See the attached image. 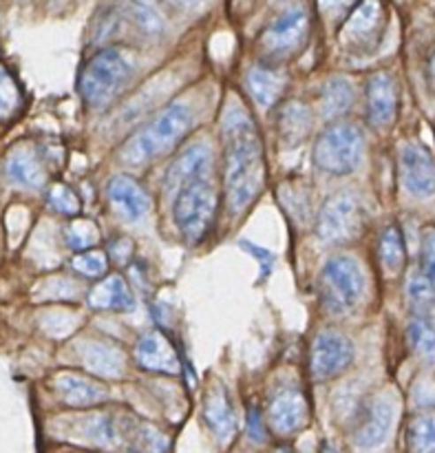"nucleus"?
<instances>
[{
  "mask_svg": "<svg viewBox=\"0 0 435 453\" xmlns=\"http://www.w3.org/2000/svg\"><path fill=\"white\" fill-rule=\"evenodd\" d=\"M376 22H378V3L370 0V3H365L356 13H354L352 20H349L347 25V31L349 34L365 35L374 29Z\"/></svg>",
  "mask_w": 435,
  "mask_h": 453,
  "instance_id": "33",
  "label": "nucleus"
},
{
  "mask_svg": "<svg viewBox=\"0 0 435 453\" xmlns=\"http://www.w3.org/2000/svg\"><path fill=\"white\" fill-rule=\"evenodd\" d=\"M283 135L292 140H301L309 128V111L301 104H290L281 113Z\"/></svg>",
  "mask_w": 435,
  "mask_h": 453,
  "instance_id": "30",
  "label": "nucleus"
},
{
  "mask_svg": "<svg viewBox=\"0 0 435 453\" xmlns=\"http://www.w3.org/2000/svg\"><path fill=\"white\" fill-rule=\"evenodd\" d=\"M212 173V149L206 142H197V144L188 146L175 162L168 166L166 175H164V190L175 197L179 188L186 184L197 180H210Z\"/></svg>",
  "mask_w": 435,
  "mask_h": 453,
  "instance_id": "12",
  "label": "nucleus"
},
{
  "mask_svg": "<svg viewBox=\"0 0 435 453\" xmlns=\"http://www.w3.org/2000/svg\"><path fill=\"white\" fill-rule=\"evenodd\" d=\"M431 78H433V82H435V53H433V58H431Z\"/></svg>",
  "mask_w": 435,
  "mask_h": 453,
  "instance_id": "38",
  "label": "nucleus"
},
{
  "mask_svg": "<svg viewBox=\"0 0 435 453\" xmlns=\"http://www.w3.org/2000/svg\"><path fill=\"white\" fill-rule=\"evenodd\" d=\"M380 261H383L385 270L392 274L401 273L405 265V242L396 226H389L380 239Z\"/></svg>",
  "mask_w": 435,
  "mask_h": 453,
  "instance_id": "26",
  "label": "nucleus"
},
{
  "mask_svg": "<svg viewBox=\"0 0 435 453\" xmlns=\"http://www.w3.org/2000/svg\"><path fill=\"white\" fill-rule=\"evenodd\" d=\"M88 305L93 310H104V312H128L135 308V299H133L128 283L119 274H113V277L102 279L93 288L88 295Z\"/></svg>",
  "mask_w": 435,
  "mask_h": 453,
  "instance_id": "19",
  "label": "nucleus"
},
{
  "mask_svg": "<svg viewBox=\"0 0 435 453\" xmlns=\"http://www.w3.org/2000/svg\"><path fill=\"white\" fill-rule=\"evenodd\" d=\"M396 84H393L392 75L376 73L374 78L367 82V113H370V122L376 128H387L396 118Z\"/></svg>",
  "mask_w": 435,
  "mask_h": 453,
  "instance_id": "15",
  "label": "nucleus"
},
{
  "mask_svg": "<svg viewBox=\"0 0 435 453\" xmlns=\"http://www.w3.org/2000/svg\"><path fill=\"white\" fill-rule=\"evenodd\" d=\"M106 255L100 250H87V252H80L78 257L73 259V268L78 270L80 274L84 277H91L97 279L106 273Z\"/></svg>",
  "mask_w": 435,
  "mask_h": 453,
  "instance_id": "32",
  "label": "nucleus"
},
{
  "mask_svg": "<svg viewBox=\"0 0 435 453\" xmlns=\"http://www.w3.org/2000/svg\"><path fill=\"white\" fill-rule=\"evenodd\" d=\"M225 195L233 215L246 211L263 188V149L248 111L230 104L224 115Z\"/></svg>",
  "mask_w": 435,
  "mask_h": 453,
  "instance_id": "1",
  "label": "nucleus"
},
{
  "mask_svg": "<svg viewBox=\"0 0 435 453\" xmlns=\"http://www.w3.org/2000/svg\"><path fill=\"white\" fill-rule=\"evenodd\" d=\"M195 124L193 104L184 100L172 102L171 106L155 115L149 124L133 133L124 146L119 149V162L126 166H146L155 159L164 157L177 146V142L184 140Z\"/></svg>",
  "mask_w": 435,
  "mask_h": 453,
  "instance_id": "2",
  "label": "nucleus"
},
{
  "mask_svg": "<svg viewBox=\"0 0 435 453\" xmlns=\"http://www.w3.org/2000/svg\"><path fill=\"white\" fill-rule=\"evenodd\" d=\"M57 396L71 407H95L109 398V389L102 388L95 380L80 374H60L56 379Z\"/></svg>",
  "mask_w": 435,
  "mask_h": 453,
  "instance_id": "18",
  "label": "nucleus"
},
{
  "mask_svg": "<svg viewBox=\"0 0 435 453\" xmlns=\"http://www.w3.org/2000/svg\"><path fill=\"white\" fill-rule=\"evenodd\" d=\"M321 303L334 317H347L358 308L365 295V274L352 257H334L327 261L318 279Z\"/></svg>",
  "mask_w": 435,
  "mask_h": 453,
  "instance_id": "4",
  "label": "nucleus"
},
{
  "mask_svg": "<svg viewBox=\"0 0 435 453\" xmlns=\"http://www.w3.org/2000/svg\"><path fill=\"white\" fill-rule=\"evenodd\" d=\"M354 104V87L347 78H332L323 87L321 113L323 118L336 119L347 113Z\"/></svg>",
  "mask_w": 435,
  "mask_h": 453,
  "instance_id": "23",
  "label": "nucleus"
},
{
  "mask_svg": "<svg viewBox=\"0 0 435 453\" xmlns=\"http://www.w3.org/2000/svg\"><path fill=\"white\" fill-rule=\"evenodd\" d=\"M100 242V233H97L95 224L88 219H78L66 228V243L71 250H87V248L95 246Z\"/></svg>",
  "mask_w": 435,
  "mask_h": 453,
  "instance_id": "29",
  "label": "nucleus"
},
{
  "mask_svg": "<svg viewBox=\"0 0 435 453\" xmlns=\"http://www.w3.org/2000/svg\"><path fill=\"white\" fill-rule=\"evenodd\" d=\"M401 175L411 197L429 199L435 195V162L424 146L411 142L402 146Z\"/></svg>",
  "mask_w": 435,
  "mask_h": 453,
  "instance_id": "11",
  "label": "nucleus"
},
{
  "mask_svg": "<svg viewBox=\"0 0 435 453\" xmlns=\"http://www.w3.org/2000/svg\"><path fill=\"white\" fill-rule=\"evenodd\" d=\"M248 91H250L252 100L261 106V109H268L274 102L279 100L283 91V78L279 71L274 69H263V66H255V69L248 71Z\"/></svg>",
  "mask_w": 435,
  "mask_h": 453,
  "instance_id": "22",
  "label": "nucleus"
},
{
  "mask_svg": "<svg viewBox=\"0 0 435 453\" xmlns=\"http://www.w3.org/2000/svg\"><path fill=\"white\" fill-rule=\"evenodd\" d=\"M407 295H409L411 305L418 314H427L435 305V286L424 273H416L411 277L409 286H407Z\"/></svg>",
  "mask_w": 435,
  "mask_h": 453,
  "instance_id": "28",
  "label": "nucleus"
},
{
  "mask_svg": "<svg viewBox=\"0 0 435 453\" xmlns=\"http://www.w3.org/2000/svg\"><path fill=\"white\" fill-rule=\"evenodd\" d=\"M409 343L418 358L427 365H435V330L427 319L418 317L409 323Z\"/></svg>",
  "mask_w": 435,
  "mask_h": 453,
  "instance_id": "25",
  "label": "nucleus"
},
{
  "mask_svg": "<svg viewBox=\"0 0 435 453\" xmlns=\"http://www.w3.org/2000/svg\"><path fill=\"white\" fill-rule=\"evenodd\" d=\"M18 102H20V93H18L16 82L9 71L0 65V119L9 118L16 111Z\"/></svg>",
  "mask_w": 435,
  "mask_h": 453,
  "instance_id": "31",
  "label": "nucleus"
},
{
  "mask_svg": "<svg viewBox=\"0 0 435 453\" xmlns=\"http://www.w3.org/2000/svg\"><path fill=\"white\" fill-rule=\"evenodd\" d=\"M203 420L210 427V432L215 434L217 441L221 442L230 441V436L237 429V416H234L233 405H230V398L219 385L212 388L210 394H208L206 405H203Z\"/></svg>",
  "mask_w": 435,
  "mask_h": 453,
  "instance_id": "20",
  "label": "nucleus"
},
{
  "mask_svg": "<svg viewBox=\"0 0 435 453\" xmlns=\"http://www.w3.org/2000/svg\"><path fill=\"white\" fill-rule=\"evenodd\" d=\"M135 75V60L119 47L97 51L80 75V96L91 109L109 106Z\"/></svg>",
  "mask_w": 435,
  "mask_h": 453,
  "instance_id": "3",
  "label": "nucleus"
},
{
  "mask_svg": "<svg viewBox=\"0 0 435 453\" xmlns=\"http://www.w3.org/2000/svg\"><path fill=\"white\" fill-rule=\"evenodd\" d=\"M82 363L88 372L102 379H122L126 358L118 345L109 341H88L82 345Z\"/></svg>",
  "mask_w": 435,
  "mask_h": 453,
  "instance_id": "17",
  "label": "nucleus"
},
{
  "mask_svg": "<svg viewBox=\"0 0 435 453\" xmlns=\"http://www.w3.org/2000/svg\"><path fill=\"white\" fill-rule=\"evenodd\" d=\"M49 206L62 215H78L80 199L69 186H53L51 193H49Z\"/></svg>",
  "mask_w": 435,
  "mask_h": 453,
  "instance_id": "34",
  "label": "nucleus"
},
{
  "mask_svg": "<svg viewBox=\"0 0 435 453\" xmlns=\"http://www.w3.org/2000/svg\"><path fill=\"white\" fill-rule=\"evenodd\" d=\"M309 407L299 389H283L270 401L268 423L279 436H292L308 425Z\"/></svg>",
  "mask_w": 435,
  "mask_h": 453,
  "instance_id": "13",
  "label": "nucleus"
},
{
  "mask_svg": "<svg viewBox=\"0 0 435 453\" xmlns=\"http://www.w3.org/2000/svg\"><path fill=\"white\" fill-rule=\"evenodd\" d=\"M365 221L361 202L352 193H339L323 206L318 215L317 234L327 246H339V243H349L358 237Z\"/></svg>",
  "mask_w": 435,
  "mask_h": 453,
  "instance_id": "7",
  "label": "nucleus"
},
{
  "mask_svg": "<svg viewBox=\"0 0 435 453\" xmlns=\"http://www.w3.org/2000/svg\"><path fill=\"white\" fill-rule=\"evenodd\" d=\"M248 436H250V441L255 442H265V429H263V420H261L259 411L256 410H250V414H248Z\"/></svg>",
  "mask_w": 435,
  "mask_h": 453,
  "instance_id": "36",
  "label": "nucleus"
},
{
  "mask_svg": "<svg viewBox=\"0 0 435 453\" xmlns=\"http://www.w3.org/2000/svg\"><path fill=\"white\" fill-rule=\"evenodd\" d=\"M354 361V343L340 332H321L312 345V376L330 380L343 374Z\"/></svg>",
  "mask_w": 435,
  "mask_h": 453,
  "instance_id": "9",
  "label": "nucleus"
},
{
  "mask_svg": "<svg viewBox=\"0 0 435 453\" xmlns=\"http://www.w3.org/2000/svg\"><path fill=\"white\" fill-rule=\"evenodd\" d=\"M423 273L435 286V228H429L423 237Z\"/></svg>",
  "mask_w": 435,
  "mask_h": 453,
  "instance_id": "35",
  "label": "nucleus"
},
{
  "mask_svg": "<svg viewBox=\"0 0 435 453\" xmlns=\"http://www.w3.org/2000/svg\"><path fill=\"white\" fill-rule=\"evenodd\" d=\"M407 441L414 453H435V416L424 414L411 420Z\"/></svg>",
  "mask_w": 435,
  "mask_h": 453,
  "instance_id": "27",
  "label": "nucleus"
},
{
  "mask_svg": "<svg viewBox=\"0 0 435 453\" xmlns=\"http://www.w3.org/2000/svg\"><path fill=\"white\" fill-rule=\"evenodd\" d=\"M393 418H396V407L389 398L378 396L362 410L358 427L354 432V442L361 451H376L387 442L392 434Z\"/></svg>",
  "mask_w": 435,
  "mask_h": 453,
  "instance_id": "10",
  "label": "nucleus"
},
{
  "mask_svg": "<svg viewBox=\"0 0 435 453\" xmlns=\"http://www.w3.org/2000/svg\"><path fill=\"white\" fill-rule=\"evenodd\" d=\"M217 215V193L210 180H197L175 193L172 217L188 242H202Z\"/></svg>",
  "mask_w": 435,
  "mask_h": 453,
  "instance_id": "6",
  "label": "nucleus"
},
{
  "mask_svg": "<svg viewBox=\"0 0 435 453\" xmlns=\"http://www.w3.org/2000/svg\"><path fill=\"white\" fill-rule=\"evenodd\" d=\"M365 155V137L354 124H334L318 135L314 144V162L330 175H349L356 171Z\"/></svg>",
  "mask_w": 435,
  "mask_h": 453,
  "instance_id": "5",
  "label": "nucleus"
},
{
  "mask_svg": "<svg viewBox=\"0 0 435 453\" xmlns=\"http://www.w3.org/2000/svg\"><path fill=\"white\" fill-rule=\"evenodd\" d=\"M137 363L149 372H159V374H177L179 372V358L175 349L168 343L166 336L159 332H149L137 341L135 348Z\"/></svg>",
  "mask_w": 435,
  "mask_h": 453,
  "instance_id": "16",
  "label": "nucleus"
},
{
  "mask_svg": "<svg viewBox=\"0 0 435 453\" xmlns=\"http://www.w3.org/2000/svg\"><path fill=\"white\" fill-rule=\"evenodd\" d=\"M4 171H7L9 180L16 186H22V188H40L47 180V173H44L40 159L27 149L11 150L7 164H4Z\"/></svg>",
  "mask_w": 435,
  "mask_h": 453,
  "instance_id": "21",
  "label": "nucleus"
},
{
  "mask_svg": "<svg viewBox=\"0 0 435 453\" xmlns=\"http://www.w3.org/2000/svg\"><path fill=\"white\" fill-rule=\"evenodd\" d=\"M177 4H184V7H197V4L206 3V0H175Z\"/></svg>",
  "mask_w": 435,
  "mask_h": 453,
  "instance_id": "37",
  "label": "nucleus"
},
{
  "mask_svg": "<svg viewBox=\"0 0 435 453\" xmlns=\"http://www.w3.org/2000/svg\"><path fill=\"white\" fill-rule=\"evenodd\" d=\"M274 453H294V451H290V449H277Z\"/></svg>",
  "mask_w": 435,
  "mask_h": 453,
  "instance_id": "39",
  "label": "nucleus"
},
{
  "mask_svg": "<svg viewBox=\"0 0 435 453\" xmlns=\"http://www.w3.org/2000/svg\"><path fill=\"white\" fill-rule=\"evenodd\" d=\"M109 199L126 221L144 219L150 211V197L131 175H115L109 181Z\"/></svg>",
  "mask_w": 435,
  "mask_h": 453,
  "instance_id": "14",
  "label": "nucleus"
},
{
  "mask_svg": "<svg viewBox=\"0 0 435 453\" xmlns=\"http://www.w3.org/2000/svg\"><path fill=\"white\" fill-rule=\"evenodd\" d=\"M124 13H126V20H131V25L137 29V34H141L144 38H159L166 29L164 18L149 0H128Z\"/></svg>",
  "mask_w": 435,
  "mask_h": 453,
  "instance_id": "24",
  "label": "nucleus"
},
{
  "mask_svg": "<svg viewBox=\"0 0 435 453\" xmlns=\"http://www.w3.org/2000/svg\"><path fill=\"white\" fill-rule=\"evenodd\" d=\"M309 31V16L303 7H292L287 12H283L272 25L268 27V31L261 38V47L263 53L270 58H281L292 56L294 51H299L301 44L305 42Z\"/></svg>",
  "mask_w": 435,
  "mask_h": 453,
  "instance_id": "8",
  "label": "nucleus"
}]
</instances>
